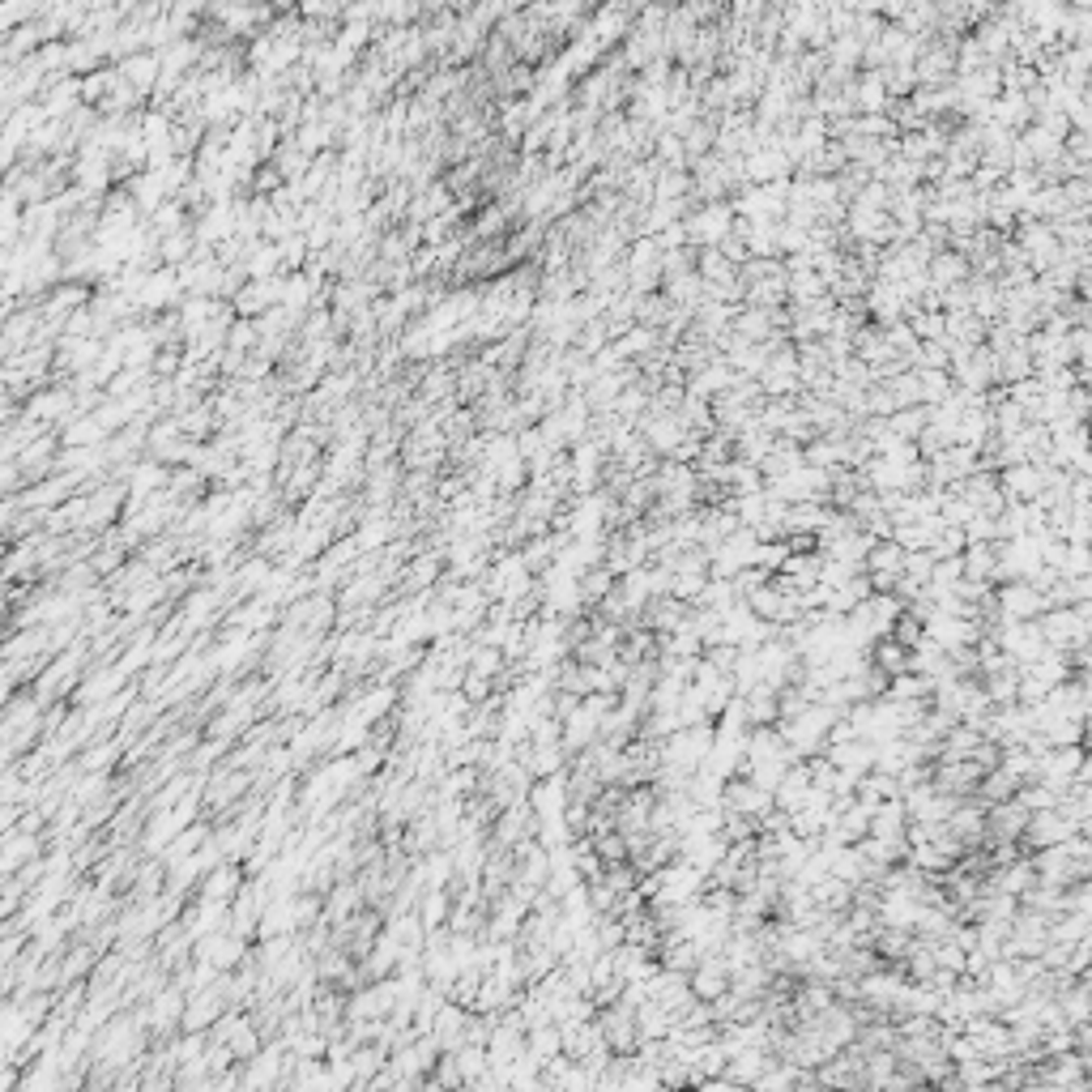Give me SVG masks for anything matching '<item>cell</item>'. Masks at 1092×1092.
I'll return each instance as SVG.
<instances>
[{
	"mask_svg": "<svg viewBox=\"0 0 1092 1092\" xmlns=\"http://www.w3.org/2000/svg\"><path fill=\"white\" fill-rule=\"evenodd\" d=\"M995 602H998V614H1003V619H1037V614L1050 610L1046 594L1029 581H1007L1003 589H995Z\"/></svg>",
	"mask_w": 1092,
	"mask_h": 1092,
	"instance_id": "6da1fadb",
	"label": "cell"
},
{
	"mask_svg": "<svg viewBox=\"0 0 1092 1092\" xmlns=\"http://www.w3.org/2000/svg\"><path fill=\"white\" fill-rule=\"evenodd\" d=\"M1071 832H1080V828H1075L1071 819L1059 811V806H1050V811H1033L1029 815V824H1024V832H1020V845H1029V850H1050V845L1067 841Z\"/></svg>",
	"mask_w": 1092,
	"mask_h": 1092,
	"instance_id": "7a4b0ae2",
	"label": "cell"
},
{
	"mask_svg": "<svg viewBox=\"0 0 1092 1092\" xmlns=\"http://www.w3.org/2000/svg\"><path fill=\"white\" fill-rule=\"evenodd\" d=\"M870 666H879V671L892 678V674L909 671V649L892 636H879V640H870Z\"/></svg>",
	"mask_w": 1092,
	"mask_h": 1092,
	"instance_id": "3957f363",
	"label": "cell"
},
{
	"mask_svg": "<svg viewBox=\"0 0 1092 1092\" xmlns=\"http://www.w3.org/2000/svg\"><path fill=\"white\" fill-rule=\"evenodd\" d=\"M1042 486H1046L1042 470L1024 466V461H1016V466L1003 474V491H1007L1011 499H1037V495H1042Z\"/></svg>",
	"mask_w": 1092,
	"mask_h": 1092,
	"instance_id": "277c9868",
	"label": "cell"
},
{
	"mask_svg": "<svg viewBox=\"0 0 1092 1092\" xmlns=\"http://www.w3.org/2000/svg\"><path fill=\"white\" fill-rule=\"evenodd\" d=\"M960 576H965V559H960V555L934 559V568H931V581H934V585H947V589H952Z\"/></svg>",
	"mask_w": 1092,
	"mask_h": 1092,
	"instance_id": "5b68a950",
	"label": "cell"
}]
</instances>
